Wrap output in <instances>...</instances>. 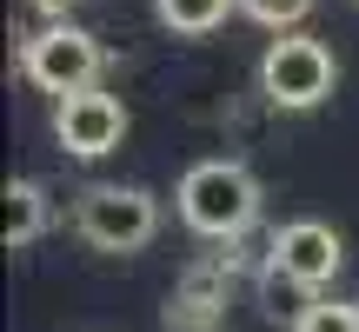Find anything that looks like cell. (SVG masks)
I'll return each instance as SVG.
<instances>
[{
    "instance_id": "cell-2",
    "label": "cell",
    "mask_w": 359,
    "mask_h": 332,
    "mask_svg": "<svg viewBox=\"0 0 359 332\" xmlns=\"http://www.w3.org/2000/svg\"><path fill=\"white\" fill-rule=\"evenodd\" d=\"M333 87H339V60L320 34H299L293 27V34H280L259 53V93L280 113H313L320 100H333Z\"/></svg>"
},
{
    "instance_id": "cell-8",
    "label": "cell",
    "mask_w": 359,
    "mask_h": 332,
    "mask_svg": "<svg viewBox=\"0 0 359 332\" xmlns=\"http://www.w3.org/2000/svg\"><path fill=\"white\" fill-rule=\"evenodd\" d=\"M154 13H160V27L200 40V34H213L226 13H240V0H154Z\"/></svg>"
},
{
    "instance_id": "cell-5",
    "label": "cell",
    "mask_w": 359,
    "mask_h": 332,
    "mask_svg": "<svg viewBox=\"0 0 359 332\" xmlns=\"http://www.w3.org/2000/svg\"><path fill=\"white\" fill-rule=\"evenodd\" d=\"M53 140L74 160H107L120 140H127V106L100 87H80L67 100H53Z\"/></svg>"
},
{
    "instance_id": "cell-10",
    "label": "cell",
    "mask_w": 359,
    "mask_h": 332,
    "mask_svg": "<svg viewBox=\"0 0 359 332\" xmlns=\"http://www.w3.org/2000/svg\"><path fill=\"white\" fill-rule=\"evenodd\" d=\"M293 332H359V306H346V299H313L293 319Z\"/></svg>"
},
{
    "instance_id": "cell-1",
    "label": "cell",
    "mask_w": 359,
    "mask_h": 332,
    "mask_svg": "<svg viewBox=\"0 0 359 332\" xmlns=\"http://www.w3.org/2000/svg\"><path fill=\"white\" fill-rule=\"evenodd\" d=\"M173 200H180L187 233H200V240H240L259 219V179L240 160H200V166H187Z\"/></svg>"
},
{
    "instance_id": "cell-3",
    "label": "cell",
    "mask_w": 359,
    "mask_h": 332,
    "mask_svg": "<svg viewBox=\"0 0 359 332\" xmlns=\"http://www.w3.org/2000/svg\"><path fill=\"white\" fill-rule=\"evenodd\" d=\"M100 40L87 34V27H74V20H47L40 34H27V47H20V74L34 80L40 93H53V100H67V93H80V87H100Z\"/></svg>"
},
{
    "instance_id": "cell-6",
    "label": "cell",
    "mask_w": 359,
    "mask_h": 332,
    "mask_svg": "<svg viewBox=\"0 0 359 332\" xmlns=\"http://www.w3.org/2000/svg\"><path fill=\"white\" fill-rule=\"evenodd\" d=\"M273 266H286L293 279H306L313 293H320V286L339 279V266H346V246H339V233L326 226V219H293V226L273 233Z\"/></svg>"
},
{
    "instance_id": "cell-11",
    "label": "cell",
    "mask_w": 359,
    "mask_h": 332,
    "mask_svg": "<svg viewBox=\"0 0 359 332\" xmlns=\"http://www.w3.org/2000/svg\"><path fill=\"white\" fill-rule=\"evenodd\" d=\"M240 13L259 20V27H273V34H293V27L313 13V0H240Z\"/></svg>"
},
{
    "instance_id": "cell-4",
    "label": "cell",
    "mask_w": 359,
    "mask_h": 332,
    "mask_svg": "<svg viewBox=\"0 0 359 332\" xmlns=\"http://www.w3.org/2000/svg\"><path fill=\"white\" fill-rule=\"evenodd\" d=\"M74 226L93 253H140L160 233V206L147 186H87L74 206Z\"/></svg>"
},
{
    "instance_id": "cell-7",
    "label": "cell",
    "mask_w": 359,
    "mask_h": 332,
    "mask_svg": "<svg viewBox=\"0 0 359 332\" xmlns=\"http://www.w3.org/2000/svg\"><path fill=\"white\" fill-rule=\"evenodd\" d=\"M40 233H47V193H40V179H7V193H0V240H7V253L34 246Z\"/></svg>"
},
{
    "instance_id": "cell-12",
    "label": "cell",
    "mask_w": 359,
    "mask_h": 332,
    "mask_svg": "<svg viewBox=\"0 0 359 332\" xmlns=\"http://www.w3.org/2000/svg\"><path fill=\"white\" fill-rule=\"evenodd\" d=\"M27 7H34L40 20H74V7H80V0H27Z\"/></svg>"
},
{
    "instance_id": "cell-9",
    "label": "cell",
    "mask_w": 359,
    "mask_h": 332,
    "mask_svg": "<svg viewBox=\"0 0 359 332\" xmlns=\"http://www.w3.org/2000/svg\"><path fill=\"white\" fill-rule=\"evenodd\" d=\"M259 293H266V312H286V319H299V312L313 306V286H306V279H293L286 266H266Z\"/></svg>"
}]
</instances>
